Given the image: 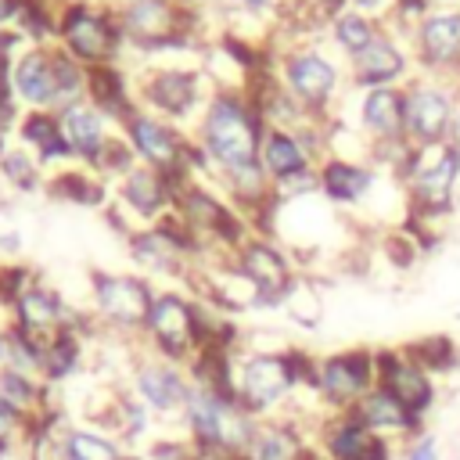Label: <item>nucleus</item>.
Wrapping results in <instances>:
<instances>
[{"instance_id": "obj_20", "label": "nucleus", "mask_w": 460, "mask_h": 460, "mask_svg": "<svg viewBox=\"0 0 460 460\" xmlns=\"http://www.w3.org/2000/svg\"><path fill=\"white\" fill-rule=\"evenodd\" d=\"M316 449L323 460H395V446L377 438L367 424L356 420V413H327L313 424Z\"/></svg>"}, {"instance_id": "obj_8", "label": "nucleus", "mask_w": 460, "mask_h": 460, "mask_svg": "<svg viewBox=\"0 0 460 460\" xmlns=\"http://www.w3.org/2000/svg\"><path fill=\"white\" fill-rule=\"evenodd\" d=\"M58 43L86 68L115 61L122 47V22H119V4H101V0H79V4H61L58 14Z\"/></svg>"}, {"instance_id": "obj_43", "label": "nucleus", "mask_w": 460, "mask_h": 460, "mask_svg": "<svg viewBox=\"0 0 460 460\" xmlns=\"http://www.w3.org/2000/svg\"><path fill=\"white\" fill-rule=\"evenodd\" d=\"M431 7H460V0H431Z\"/></svg>"}, {"instance_id": "obj_41", "label": "nucleus", "mask_w": 460, "mask_h": 460, "mask_svg": "<svg viewBox=\"0 0 460 460\" xmlns=\"http://www.w3.org/2000/svg\"><path fill=\"white\" fill-rule=\"evenodd\" d=\"M237 7H244V11H262V7H270V0H234Z\"/></svg>"}, {"instance_id": "obj_13", "label": "nucleus", "mask_w": 460, "mask_h": 460, "mask_svg": "<svg viewBox=\"0 0 460 460\" xmlns=\"http://www.w3.org/2000/svg\"><path fill=\"white\" fill-rule=\"evenodd\" d=\"M122 40L158 50V47H180L190 36V7L180 0H126L119 4Z\"/></svg>"}, {"instance_id": "obj_27", "label": "nucleus", "mask_w": 460, "mask_h": 460, "mask_svg": "<svg viewBox=\"0 0 460 460\" xmlns=\"http://www.w3.org/2000/svg\"><path fill=\"white\" fill-rule=\"evenodd\" d=\"M0 399L25 424H36V420H43L54 410V388L43 377L14 370V367H0Z\"/></svg>"}, {"instance_id": "obj_46", "label": "nucleus", "mask_w": 460, "mask_h": 460, "mask_svg": "<svg viewBox=\"0 0 460 460\" xmlns=\"http://www.w3.org/2000/svg\"><path fill=\"white\" fill-rule=\"evenodd\" d=\"M180 4H190V0H180Z\"/></svg>"}, {"instance_id": "obj_40", "label": "nucleus", "mask_w": 460, "mask_h": 460, "mask_svg": "<svg viewBox=\"0 0 460 460\" xmlns=\"http://www.w3.org/2000/svg\"><path fill=\"white\" fill-rule=\"evenodd\" d=\"M446 144L456 151V158H460V108H456V119H453V126H449V137H446Z\"/></svg>"}, {"instance_id": "obj_22", "label": "nucleus", "mask_w": 460, "mask_h": 460, "mask_svg": "<svg viewBox=\"0 0 460 460\" xmlns=\"http://www.w3.org/2000/svg\"><path fill=\"white\" fill-rule=\"evenodd\" d=\"M316 183H320V194L331 205L352 208V205L367 201V194L374 190L377 169L370 162H356V158H345V155H327L316 165Z\"/></svg>"}, {"instance_id": "obj_11", "label": "nucleus", "mask_w": 460, "mask_h": 460, "mask_svg": "<svg viewBox=\"0 0 460 460\" xmlns=\"http://www.w3.org/2000/svg\"><path fill=\"white\" fill-rule=\"evenodd\" d=\"M288 101L305 111V115H323L331 101L338 97V65L313 50V47H295L280 58V83H277Z\"/></svg>"}, {"instance_id": "obj_16", "label": "nucleus", "mask_w": 460, "mask_h": 460, "mask_svg": "<svg viewBox=\"0 0 460 460\" xmlns=\"http://www.w3.org/2000/svg\"><path fill=\"white\" fill-rule=\"evenodd\" d=\"M137 104L158 119H187L201 104V75L190 68H172V65H155L144 68L137 83Z\"/></svg>"}, {"instance_id": "obj_44", "label": "nucleus", "mask_w": 460, "mask_h": 460, "mask_svg": "<svg viewBox=\"0 0 460 460\" xmlns=\"http://www.w3.org/2000/svg\"><path fill=\"white\" fill-rule=\"evenodd\" d=\"M126 460H147V453H144V449H133V453H129Z\"/></svg>"}, {"instance_id": "obj_4", "label": "nucleus", "mask_w": 460, "mask_h": 460, "mask_svg": "<svg viewBox=\"0 0 460 460\" xmlns=\"http://www.w3.org/2000/svg\"><path fill=\"white\" fill-rule=\"evenodd\" d=\"M374 385H377V352L370 345L313 356L309 388H305L309 420L316 424L327 413H349Z\"/></svg>"}, {"instance_id": "obj_2", "label": "nucleus", "mask_w": 460, "mask_h": 460, "mask_svg": "<svg viewBox=\"0 0 460 460\" xmlns=\"http://www.w3.org/2000/svg\"><path fill=\"white\" fill-rule=\"evenodd\" d=\"M262 122H266L262 111L244 90H216L201 104L194 144L205 155L208 169L223 176L230 169L259 162V144L266 133Z\"/></svg>"}, {"instance_id": "obj_19", "label": "nucleus", "mask_w": 460, "mask_h": 460, "mask_svg": "<svg viewBox=\"0 0 460 460\" xmlns=\"http://www.w3.org/2000/svg\"><path fill=\"white\" fill-rule=\"evenodd\" d=\"M115 205L126 212V219H133L129 230L151 226V223H158V219H165V216L172 212V205H176V183H172L165 172H158V169L137 162V165L115 183ZM129 230H126V234H129Z\"/></svg>"}, {"instance_id": "obj_18", "label": "nucleus", "mask_w": 460, "mask_h": 460, "mask_svg": "<svg viewBox=\"0 0 460 460\" xmlns=\"http://www.w3.org/2000/svg\"><path fill=\"white\" fill-rule=\"evenodd\" d=\"M241 453H244V460H323V453L316 449V438H313V424L298 413L255 420Z\"/></svg>"}, {"instance_id": "obj_17", "label": "nucleus", "mask_w": 460, "mask_h": 460, "mask_svg": "<svg viewBox=\"0 0 460 460\" xmlns=\"http://www.w3.org/2000/svg\"><path fill=\"white\" fill-rule=\"evenodd\" d=\"M413 54L424 75L460 79V7H435L413 29Z\"/></svg>"}, {"instance_id": "obj_10", "label": "nucleus", "mask_w": 460, "mask_h": 460, "mask_svg": "<svg viewBox=\"0 0 460 460\" xmlns=\"http://www.w3.org/2000/svg\"><path fill=\"white\" fill-rule=\"evenodd\" d=\"M126 392L137 395L162 424L176 428L183 399L190 392V374H187V367L162 359L151 349L137 345V356L129 359V370H126Z\"/></svg>"}, {"instance_id": "obj_33", "label": "nucleus", "mask_w": 460, "mask_h": 460, "mask_svg": "<svg viewBox=\"0 0 460 460\" xmlns=\"http://www.w3.org/2000/svg\"><path fill=\"white\" fill-rule=\"evenodd\" d=\"M284 309H288L298 323H305V327H313V323L320 320V298H316V291H313L302 277L295 280V288H291V295H288Z\"/></svg>"}, {"instance_id": "obj_3", "label": "nucleus", "mask_w": 460, "mask_h": 460, "mask_svg": "<svg viewBox=\"0 0 460 460\" xmlns=\"http://www.w3.org/2000/svg\"><path fill=\"white\" fill-rule=\"evenodd\" d=\"M11 86L29 108L61 111L86 101V65H79L61 43H32L11 65Z\"/></svg>"}, {"instance_id": "obj_21", "label": "nucleus", "mask_w": 460, "mask_h": 460, "mask_svg": "<svg viewBox=\"0 0 460 460\" xmlns=\"http://www.w3.org/2000/svg\"><path fill=\"white\" fill-rule=\"evenodd\" d=\"M352 413H356V420L359 424H367L377 438H385V442H392L395 449H402L413 435H420L424 431V420L410 410V406H402L392 392H385L381 385H374L356 406H352Z\"/></svg>"}, {"instance_id": "obj_42", "label": "nucleus", "mask_w": 460, "mask_h": 460, "mask_svg": "<svg viewBox=\"0 0 460 460\" xmlns=\"http://www.w3.org/2000/svg\"><path fill=\"white\" fill-rule=\"evenodd\" d=\"M7 363V323H0V367Z\"/></svg>"}, {"instance_id": "obj_31", "label": "nucleus", "mask_w": 460, "mask_h": 460, "mask_svg": "<svg viewBox=\"0 0 460 460\" xmlns=\"http://www.w3.org/2000/svg\"><path fill=\"white\" fill-rule=\"evenodd\" d=\"M377 36H381L377 18L359 14V11H352V7H345V11H338V14L331 18V40H334V47L345 50L349 58L359 54V50H363L367 43H374Z\"/></svg>"}, {"instance_id": "obj_7", "label": "nucleus", "mask_w": 460, "mask_h": 460, "mask_svg": "<svg viewBox=\"0 0 460 460\" xmlns=\"http://www.w3.org/2000/svg\"><path fill=\"white\" fill-rule=\"evenodd\" d=\"M155 284L144 273H111L93 270L90 273V316L101 331L122 334V338H144V323L155 302Z\"/></svg>"}, {"instance_id": "obj_29", "label": "nucleus", "mask_w": 460, "mask_h": 460, "mask_svg": "<svg viewBox=\"0 0 460 460\" xmlns=\"http://www.w3.org/2000/svg\"><path fill=\"white\" fill-rule=\"evenodd\" d=\"M43 187H47L50 198L72 201V205H86V208H97V205L108 201L104 180H101L93 169H86V165H79V169H61V172H54Z\"/></svg>"}, {"instance_id": "obj_24", "label": "nucleus", "mask_w": 460, "mask_h": 460, "mask_svg": "<svg viewBox=\"0 0 460 460\" xmlns=\"http://www.w3.org/2000/svg\"><path fill=\"white\" fill-rule=\"evenodd\" d=\"M58 122H61V133H65V144H68L72 158L90 169L93 158L101 155L104 140H108V119L90 101H75V104L58 111Z\"/></svg>"}, {"instance_id": "obj_36", "label": "nucleus", "mask_w": 460, "mask_h": 460, "mask_svg": "<svg viewBox=\"0 0 460 460\" xmlns=\"http://www.w3.org/2000/svg\"><path fill=\"white\" fill-rule=\"evenodd\" d=\"M22 435H29V424L0 399V438H22Z\"/></svg>"}, {"instance_id": "obj_12", "label": "nucleus", "mask_w": 460, "mask_h": 460, "mask_svg": "<svg viewBox=\"0 0 460 460\" xmlns=\"http://www.w3.org/2000/svg\"><path fill=\"white\" fill-rule=\"evenodd\" d=\"M456 97L449 90L446 79H413L402 86V126H406V140L413 147L424 144H442L449 137V126L456 119Z\"/></svg>"}, {"instance_id": "obj_39", "label": "nucleus", "mask_w": 460, "mask_h": 460, "mask_svg": "<svg viewBox=\"0 0 460 460\" xmlns=\"http://www.w3.org/2000/svg\"><path fill=\"white\" fill-rule=\"evenodd\" d=\"M14 40H18V32L0 29V65H4V61H11V47H14Z\"/></svg>"}, {"instance_id": "obj_28", "label": "nucleus", "mask_w": 460, "mask_h": 460, "mask_svg": "<svg viewBox=\"0 0 460 460\" xmlns=\"http://www.w3.org/2000/svg\"><path fill=\"white\" fill-rule=\"evenodd\" d=\"M18 140L40 158V165H54V162H72V151L65 144V133H61V122H58V111H43V108H32L22 115L18 122Z\"/></svg>"}, {"instance_id": "obj_6", "label": "nucleus", "mask_w": 460, "mask_h": 460, "mask_svg": "<svg viewBox=\"0 0 460 460\" xmlns=\"http://www.w3.org/2000/svg\"><path fill=\"white\" fill-rule=\"evenodd\" d=\"M399 183H402V194H406L410 219H417V223L442 219L456 205L460 158L446 140L413 147L406 165L399 169Z\"/></svg>"}, {"instance_id": "obj_9", "label": "nucleus", "mask_w": 460, "mask_h": 460, "mask_svg": "<svg viewBox=\"0 0 460 460\" xmlns=\"http://www.w3.org/2000/svg\"><path fill=\"white\" fill-rule=\"evenodd\" d=\"M259 295V309H284L298 270L284 244H277L270 234H252L244 244H237L226 259Z\"/></svg>"}, {"instance_id": "obj_1", "label": "nucleus", "mask_w": 460, "mask_h": 460, "mask_svg": "<svg viewBox=\"0 0 460 460\" xmlns=\"http://www.w3.org/2000/svg\"><path fill=\"white\" fill-rule=\"evenodd\" d=\"M309 370H313V352L298 345H277V349L241 345L234 352L237 399L259 420L280 413H298L309 420V399H305Z\"/></svg>"}, {"instance_id": "obj_23", "label": "nucleus", "mask_w": 460, "mask_h": 460, "mask_svg": "<svg viewBox=\"0 0 460 460\" xmlns=\"http://www.w3.org/2000/svg\"><path fill=\"white\" fill-rule=\"evenodd\" d=\"M410 68V58L406 50L399 47L395 36L381 32L374 43H367L359 54L349 58V75H352V86H363V90H374V86H395Z\"/></svg>"}, {"instance_id": "obj_25", "label": "nucleus", "mask_w": 460, "mask_h": 460, "mask_svg": "<svg viewBox=\"0 0 460 460\" xmlns=\"http://www.w3.org/2000/svg\"><path fill=\"white\" fill-rule=\"evenodd\" d=\"M86 101L104 119H119V122H126L137 111V90H129V79L115 61L86 68Z\"/></svg>"}, {"instance_id": "obj_26", "label": "nucleus", "mask_w": 460, "mask_h": 460, "mask_svg": "<svg viewBox=\"0 0 460 460\" xmlns=\"http://www.w3.org/2000/svg\"><path fill=\"white\" fill-rule=\"evenodd\" d=\"M86 334L83 327H65L58 334H50L43 341V367H40V377L58 392L61 385L75 381L86 367Z\"/></svg>"}, {"instance_id": "obj_5", "label": "nucleus", "mask_w": 460, "mask_h": 460, "mask_svg": "<svg viewBox=\"0 0 460 460\" xmlns=\"http://www.w3.org/2000/svg\"><path fill=\"white\" fill-rule=\"evenodd\" d=\"M255 420L259 417H252L237 395H223L208 385L190 381L176 428L194 449H244Z\"/></svg>"}, {"instance_id": "obj_37", "label": "nucleus", "mask_w": 460, "mask_h": 460, "mask_svg": "<svg viewBox=\"0 0 460 460\" xmlns=\"http://www.w3.org/2000/svg\"><path fill=\"white\" fill-rule=\"evenodd\" d=\"M302 11H313V18L320 22H331L338 11H345V0H305Z\"/></svg>"}, {"instance_id": "obj_38", "label": "nucleus", "mask_w": 460, "mask_h": 460, "mask_svg": "<svg viewBox=\"0 0 460 460\" xmlns=\"http://www.w3.org/2000/svg\"><path fill=\"white\" fill-rule=\"evenodd\" d=\"M352 11H359V14H370V18H377L381 11H392V4L395 0H345Z\"/></svg>"}, {"instance_id": "obj_35", "label": "nucleus", "mask_w": 460, "mask_h": 460, "mask_svg": "<svg viewBox=\"0 0 460 460\" xmlns=\"http://www.w3.org/2000/svg\"><path fill=\"white\" fill-rule=\"evenodd\" d=\"M399 456H402V460H442V442H438L435 431H420V435H413V438L399 449Z\"/></svg>"}, {"instance_id": "obj_15", "label": "nucleus", "mask_w": 460, "mask_h": 460, "mask_svg": "<svg viewBox=\"0 0 460 460\" xmlns=\"http://www.w3.org/2000/svg\"><path fill=\"white\" fill-rule=\"evenodd\" d=\"M374 352H377V385L392 392L402 406H410L420 420H428L438 406V381L402 345H388Z\"/></svg>"}, {"instance_id": "obj_45", "label": "nucleus", "mask_w": 460, "mask_h": 460, "mask_svg": "<svg viewBox=\"0 0 460 460\" xmlns=\"http://www.w3.org/2000/svg\"><path fill=\"white\" fill-rule=\"evenodd\" d=\"M58 4H79V0H58ZM104 4H108V0H104Z\"/></svg>"}, {"instance_id": "obj_14", "label": "nucleus", "mask_w": 460, "mask_h": 460, "mask_svg": "<svg viewBox=\"0 0 460 460\" xmlns=\"http://www.w3.org/2000/svg\"><path fill=\"white\" fill-rule=\"evenodd\" d=\"M7 313H11V323L14 327H22V331H29L36 338H50V334H58L65 327H83V331H93L97 327L90 313H75L65 302V295L58 288H50L47 280H40V277H32L25 284V291L11 302Z\"/></svg>"}, {"instance_id": "obj_34", "label": "nucleus", "mask_w": 460, "mask_h": 460, "mask_svg": "<svg viewBox=\"0 0 460 460\" xmlns=\"http://www.w3.org/2000/svg\"><path fill=\"white\" fill-rule=\"evenodd\" d=\"M29 280H32V270H25L18 262H0V305L11 309V302L25 291Z\"/></svg>"}, {"instance_id": "obj_30", "label": "nucleus", "mask_w": 460, "mask_h": 460, "mask_svg": "<svg viewBox=\"0 0 460 460\" xmlns=\"http://www.w3.org/2000/svg\"><path fill=\"white\" fill-rule=\"evenodd\" d=\"M402 349H406L435 381L460 370V345H456L453 334H442V331H438V334H420L417 341H406Z\"/></svg>"}, {"instance_id": "obj_32", "label": "nucleus", "mask_w": 460, "mask_h": 460, "mask_svg": "<svg viewBox=\"0 0 460 460\" xmlns=\"http://www.w3.org/2000/svg\"><path fill=\"white\" fill-rule=\"evenodd\" d=\"M0 172L7 176V183L14 190H36L43 187V165L29 147H4L0 151Z\"/></svg>"}]
</instances>
